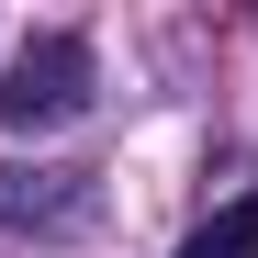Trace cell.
Segmentation results:
<instances>
[{"instance_id":"1","label":"cell","mask_w":258,"mask_h":258,"mask_svg":"<svg viewBox=\"0 0 258 258\" xmlns=\"http://www.w3.org/2000/svg\"><path fill=\"white\" fill-rule=\"evenodd\" d=\"M79 101H90V45H79V34H34L12 56V79H0V123H12V135L68 123Z\"/></svg>"},{"instance_id":"2","label":"cell","mask_w":258,"mask_h":258,"mask_svg":"<svg viewBox=\"0 0 258 258\" xmlns=\"http://www.w3.org/2000/svg\"><path fill=\"white\" fill-rule=\"evenodd\" d=\"M180 258H258V191H247V202H225L213 225H191V236H180Z\"/></svg>"}]
</instances>
